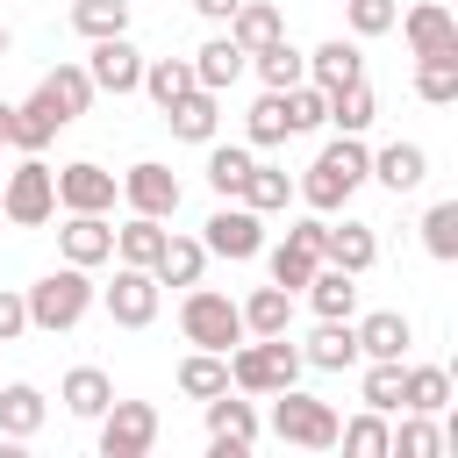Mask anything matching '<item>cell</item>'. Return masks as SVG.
Wrapping results in <instances>:
<instances>
[{"label":"cell","instance_id":"obj_1","mask_svg":"<svg viewBox=\"0 0 458 458\" xmlns=\"http://www.w3.org/2000/svg\"><path fill=\"white\" fill-rule=\"evenodd\" d=\"M365 172H372V150H365L358 136H336V143H322V157L308 165V179H301L293 193H301L315 215H336V208L365 186Z\"/></svg>","mask_w":458,"mask_h":458},{"label":"cell","instance_id":"obj_2","mask_svg":"<svg viewBox=\"0 0 458 458\" xmlns=\"http://www.w3.org/2000/svg\"><path fill=\"white\" fill-rule=\"evenodd\" d=\"M21 301H29V329L64 336V329H79V322H86V308H93L100 293H93L86 265H57V272H43L36 286H21Z\"/></svg>","mask_w":458,"mask_h":458},{"label":"cell","instance_id":"obj_3","mask_svg":"<svg viewBox=\"0 0 458 458\" xmlns=\"http://www.w3.org/2000/svg\"><path fill=\"white\" fill-rule=\"evenodd\" d=\"M179 336H186L193 351H236V344H243V308H236L229 293H215V286H186V301H179Z\"/></svg>","mask_w":458,"mask_h":458},{"label":"cell","instance_id":"obj_4","mask_svg":"<svg viewBox=\"0 0 458 458\" xmlns=\"http://www.w3.org/2000/svg\"><path fill=\"white\" fill-rule=\"evenodd\" d=\"M293 379H301V351L286 336H250V344L229 351V386L236 394H279Z\"/></svg>","mask_w":458,"mask_h":458},{"label":"cell","instance_id":"obj_5","mask_svg":"<svg viewBox=\"0 0 458 458\" xmlns=\"http://www.w3.org/2000/svg\"><path fill=\"white\" fill-rule=\"evenodd\" d=\"M0 215H7L14 229H43V222L57 215V172H50L36 150L0 179Z\"/></svg>","mask_w":458,"mask_h":458},{"label":"cell","instance_id":"obj_6","mask_svg":"<svg viewBox=\"0 0 458 458\" xmlns=\"http://www.w3.org/2000/svg\"><path fill=\"white\" fill-rule=\"evenodd\" d=\"M336 408L329 401H315V394H293V386H279L272 394V437L279 444H301V451H336Z\"/></svg>","mask_w":458,"mask_h":458},{"label":"cell","instance_id":"obj_7","mask_svg":"<svg viewBox=\"0 0 458 458\" xmlns=\"http://www.w3.org/2000/svg\"><path fill=\"white\" fill-rule=\"evenodd\" d=\"M157 444V408L150 401H107L100 408V458H143Z\"/></svg>","mask_w":458,"mask_h":458},{"label":"cell","instance_id":"obj_8","mask_svg":"<svg viewBox=\"0 0 458 458\" xmlns=\"http://www.w3.org/2000/svg\"><path fill=\"white\" fill-rule=\"evenodd\" d=\"M100 301H107V315H114L122 329H150V322H157L165 286H157V272H150V265H122V272H114V286H100Z\"/></svg>","mask_w":458,"mask_h":458},{"label":"cell","instance_id":"obj_9","mask_svg":"<svg viewBox=\"0 0 458 458\" xmlns=\"http://www.w3.org/2000/svg\"><path fill=\"white\" fill-rule=\"evenodd\" d=\"M200 243H208V258L243 265V258H258V250H265V215H258V208H243V200H236V208H215Z\"/></svg>","mask_w":458,"mask_h":458},{"label":"cell","instance_id":"obj_10","mask_svg":"<svg viewBox=\"0 0 458 458\" xmlns=\"http://www.w3.org/2000/svg\"><path fill=\"white\" fill-rule=\"evenodd\" d=\"M86 79H93V93H136L143 86V50L129 36H100L86 50Z\"/></svg>","mask_w":458,"mask_h":458},{"label":"cell","instance_id":"obj_11","mask_svg":"<svg viewBox=\"0 0 458 458\" xmlns=\"http://www.w3.org/2000/svg\"><path fill=\"white\" fill-rule=\"evenodd\" d=\"M114 193H122V186H114L107 165H86V157H79V165L57 172V208H64V215H114Z\"/></svg>","mask_w":458,"mask_h":458},{"label":"cell","instance_id":"obj_12","mask_svg":"<svg viewBox=\"0 0 458 458\" xmlns=\"http://www.w3.org/2000/svg\"><path fill=\"white\" fill-rule=\"evenodd\" d=\"M122 200L136 208V215H179V179H172V165H157V157H143V165H129L122 172Z\"/></svg>","mask_w":458,"mask_h":458},{"label":"cell","instance_id":"obj_13","mask_svg":"<svg viewBox=\"0 0 458 458\" xmlns=\"http://www.w3.org/2000/svg\"><path fill=\"white\" fill-rule=\"evenodd\" d=\"M57 250H64V265H107L114 258V222L107 215H64V229H57Z\"/></svg>","mask_w":458,"mask_h":458},{"label":"cell","instance_id":"obj_14","mask_svg":"<svg viewBox=\"0 0 458 458\" xmlns=\"http://www.w3.org/2000/svg\"><path fill=\"white\" fill-rule=\"evenodd\" d=\"M394 21H401V36H408V50H415V57L458 50V21H451V7H444V0H422V7L394 14Z\"/></svg>","mask_w":458,"mask_h":458},{"label":"cell","instance_id":"obj_15","mask_svg":"<svg viewBox=\"0 0 458 458\" xmlns=\"http://www.w3.org/2000/svg\"><path fill=\"white\" fill-rule=\"evenodd\" d=\"M43 422H50V401H43V386H29V379L0 386V437H7V444H29Z\"/></svg>","mask_w":458,"mask_h":458},{"label":"cell","instance_id":"obj_16","mask_svg":"<svg viewBox=\"0 0 458 458\" xmlns=\"http://www.w3.org/2000/svg\"><path fill=\"white\" fill-rule=\"evenodd\" d=\"M243 72H250V50H236L229 36H208L193 50V86H208V93H229Z\"/></svg>","mask_w":458,"mask_h":458},{"label":"cell","instance_id":"obj_17","mask_svg":"<svg viewBox=\"0 0 458 458\" xmlns=\"http://www.w3.org/2000/svg\"><path fill=\"white\" fill-rule=\"evenodd\" d=\"M165 122H172V136H186V143H215V129H222V93L193 86V93H179V100L165 107Z\"/></svg>","mask_w":458,"mask_h":458},{"label":"cell","instance_id":"obj_18","mask_svg":"<svg viewBox=\"0 0 458 458\" xmlns=\"http://www.w3.org/2000/svg\"><path fill=\"white\" fill-rule=\"evenodd\" d=\"M208 444L250 451V444H258V408H250V401H229V386L208 394Z\"/></svg>","mask_w":458,"mask_h":458},{"label":"cell","instance_id":"obj_19","mask_svg":"<svg viewBox=\"0 0 458 458\" xmlns=\"http://www.w3.org/2000/svg\"><path fill=\"white\" fill-rule=\"evenodd\" d=\"M351 79H365V57H358V43L329 36V43H315V50H308V86L336 93V86H351Z\"/></svg>","mask_w":458,"mask_h":458},{"label":"cell","instance_id":"obj_20","mask_svg":"<svg viewBox=\"0 0 458 458\" xmlns=\"http://www.w3.org/2000/svg\"><path fill=\"white\" fill-rule=\"evenodd\" d=\"M57 129H64V107H57V100H50L43 86H36V93H29L21 107H14V129H7V143H14V150H43V143H50Z\"/></svg>","mask_w":458,"mask_h":458},{"label":"cell","instance_id":"obj_21","mask_svg":"<svg viewBox=\"0 0 458 458\" xmlns=\"http://www.w3.org/2000/svg\"><path fill=\"white\" fill-rule=\"evenodd\" d=\"M365 179H379L386 193H415V186L429 179V150H422V143H386V150L372 157Z\"/></svg>","mask_w":458,"mask_h":458},{"label":"cell","instance_id":"obj_22","mask_svg":"<svg viewBox=\"0 0 458 458\" xmlns=\"http://www.w3.org/2000/svg\"><path fill=\"white\" fill-rule=\"evenodd\" d=\"M301 293H308V308H315L322 322H344V315L358 308V272H344V265H315V279H308Z\"/></svg>","mask_w":458,"mask_h":458},{"label":"cell","instance_id":"obj_23","mask_svg":"<svg viewBox=\"0 0 458 458\" xmlns=\"http://www.w3.org/2000/svg\"><path fill=\"white\" fill-rule=\"evenodd\" d=\"M351 329H358V358H408V344H415V329H408L401 308H379V315H365Z\"/></svg>","mask_w":458,"mask_h":458},{"label":"cell","instance_id":"obj_24","mask_svg":"<svg viewBox=\"0 0 458 458\" xmlns=\"http://www.w3.org/2000/svg\"><path fill=\"white\" fill-rule=\"evenodd\" d=\"M301 365H315V372H351V365H358V329H351V315H344V322H322V329L301 344Z\"/></svg>","mask_w":458,"mask_h":458},{"label":"cell","instance_id":"obj_25","mask_svg":"<svg viewBox=\"0 0 458 458\" xmlns=\"http://www.w3.org/2000/svg\"><path fill=\"white\" fill-rule=\"evenodd\" d=\"M57 401H64L79 422H100V408L114 401V379H107L100 365H72V372H64V386H57Z\"/></svg>","mask_w":458,"mask_h":458},{"label":"cell","instance_id":"obj_26","mask_svg":"<svg viewBox=\"0 0 458 458\" xmlns=\"http://www.w3.org/2000/svg\"><path fill=\"white\" fill-rule=\"evenodd\" d=\"M157 286H200V272H208V243L200 236H165V250H157Z\"/></svg>","mask_w":458,"mask_h":458},{"label":"cell","instance_id":"obj_27","mask_svg":"<svg viewBox=\"0 0 458 458\" xmlns=\"http://www.w3.org/2000/svg\"><path fill=\"white\" fill-rule=\"evenodd\" d=\"M236 308H243V336H286V322H293L286 286H250V301H236Z\"/></svg>","mask_w":458,"mask_h":458},{"label":"cell","instance_id":"obj_28","mask_svg":"<svg viewBox=\"0 0 458 458\" xmlns=\"http://www.w3.org/2000/svg\"><path fill=\"white\" fill-rule=\"evenodd\" d=\"M401 408L444 415V408H451V372H444V365H401Z\"/></svg>","mask_w":458,"mask_h":458},{"label":"cell","instance_id":"obj_29","mask_svg":"<svg viewBox=\"0 0 458 458\" xmlns=\"http://www.w3.org/2000/svg\"><path fill=\"white\" fill-rule=\"evenodd\" d=\"M279 36H286V21H279L272 0H236V14H229V43H236V50H265V43H279Z\"/></svg>","mask_w":458,"mask_h":458},{"label":"cell","instance_id":"obj_30","mask_svg":"<svg viewBox=\"0 0 458 458\" xmlns=\"http://www.w3.org/2000/svg\"><path fill=\"white\" fill-rule=\"evenodd\" d=\"M250 72L265 79V93H286V86H301V79H308V50H293V43L279 36V43L250 50Z\"/></svg>","mask_w":458,"mask_h":458},{"label":"cell","instance_id":"obj_31","mask_svg":"<svg viewBox=\"0 0 458 458\" xmlns=\"http://www.w3.org/2000/svg\"><path fill=\"white\" fill-rule=\"evenodd\" d=\"M329 122H336L344 136H365V129L379 122V93H372L365 79H351V86H336V93H329Z\"/></svg>","mask_w":458,"mask_h":458},{"label":"cell","instance_id":"obj_32","mask_svg":"<svg viewBox=\"0 0 458 458\" xmlns=\"http://www.w3.org/2000/svg\"><path fill=\"white\" fill-rule=\"evenodd\" d=\"M165 236H172V229H165L157 215H129V222L114 229V258H122V265H157Z\"/></svg>","mask_w":458,"mask_h":458},{"label":"cell","instance_id":"obj_33","mask_svg":"<svg viewBox=\"0 0 458 458\" xmlns=\"http://www.w3.org/2000/svg\"><path fill=\"white\" fill-rule=\"evenodd\" d=\"M222 386H229V351H186L179 358V394L186 401H208Z\"/></svg>","mask_w":458,"mask_h":458},{"label":"cell","instance_id":"obj_34","mask_svg":"<svg viewBox=\"0 0 458 458\" xmlns=\"http://www.w3.org/2000/svg\"><path fill=\"white\" fill-rule=\"evenodd\" d=\"M236 200H243V208H258V215H279V208L293 200V179H286L279 165H250V172H243V186H236Z\"/></svg>","mask_w":458,"mask_h":458},{"label":"cell","instance_id":"obj_35","mask_svg":"<svg viewBox=\"0 0 458 458\" xmlns=\"http://www.w3.org/2000/svg\"><path fill=\"white\" fill-rule=\"evenodd\" d=\"M372 258H379V243H372L365 222H344V229H329V243H322V265H344V272H372Z\"/></svg>","mask_w":458,"mask_h":458},{"label":"cell","instance_id":"obj_36","mask_svg":"<svg viewBox=\"0 0 458 458\" xmlns=\"http://www.w3.org/2000/svg\"><path fill=\"white\" fill-rule=\"evenodd\" d=\"M136 93H150L157 107H172L179 93H193V64L186 57H143V86Z\"/></svg>","mask_w":458,"mask_h":458},{"label":"cell","instance_id":"obj_37","mask_svg":"<svg viewBox=\"0 0 458 458\" xmlns=\"http://www.w3.org/2000/svg\"><path fill=\"white\" fill-rule=\"evenodd\" d=\"M415 93H422L429 107H451V100H458V50L415 57Z\"/></svg>","mask_w":458,"mask_h":458},{"label":"cell","instance_id":"obj_38","mask_svg":"<svg viewBox=\"0 0 458 458\" xmlns=\"http://www.w3.org/2000/svg\"><path fill=\"white\" fill-rule=\"evenodd\" d=\"M336 444H344L351 458H386V444H394V429H386V415H379V408H365V415H351V422H336Z\"/></svg>","mask_w":458,"mask_h":458},{"label":"cell","instance_id":"obj_39","mask_svg":"<svg viewBox=\"0 0 458 458\" xmlns=\"http://www.w3.org/2000/svg\"><path fill=\"white\" fill-rule=\"evenodd\" d=\"M72 29H79L86 43H100V36H129V0H72Z\"/></svg>","mask_w":458,"mask_h":458},{"label":"cell","instance_id":"obj_40","mask_svg":"<svg viewBox=\"0 0 458 458\" xmlns=\"http://www.w3.org/2000/svg\"><path fill=\"white\" fill-rule=\"evenodd\" d=\"M444 451V429L429 422V415H415V408H401V429H394V444H386V458H437Z\"/></svg>","mask_w":458,"mask_h":458},{"label":"cell","instance_id":"obj_41","mask_svg":"<svg viewBox=\"0 0 458 458\" xmlns=\"http://www.w3.org/2000/svg\"><path fill=\"white\" fill-rule=\"evenodd\" d=\"M43 93L64 107V122H79V114L93 107V79H86V64H57V72L43 79Z\"/></svg>","mask_w":458,"mask_h":458},{"label":"cell","instance_id":"obj_42","mask_svg":"<svg viewBox=\"0 0 458 458\" xmlns=\"http://www.w3.org/2000/svg\"><path fill=\"white\" fill-rule=\"evenodd\" d=\"M243 129H250V143H258V150H279V143L293 136V122H286V93H258V107H250V122H243Z\"/></svg>","mask_w":458,"mask_h":458},{"label":"cell","instance_id":"obj_43","mask_svg":"<svg viewBox=\"0 0 458 458\" xmlns=\"http://www.w3.org/2000/svg\"><path fill=\"white\" fill-rule=\"evenodd\" d=\"M250 165H258L250 150H236V143H208V186H215L222 200H236V186H243Z\"/></svg>","mask_w":458,"mask_h":458},{"label":"cell","instance_id":"obj_44","mask_svg":"<svg viewBox=\"0 0 458 458\" xmlns=\"http://www.w3.org/2000/svg\"><path fill=\"white\" fill-rule=\"evenodd\" d=\"M422 250H429L437 265L458 258V200H437V208L422 215Z\"/></svg>","mask_w":458,"mask_h":458},{"label":"cell","instance_id":"obj_45","mask_svg":"<svg viewBox=\"0 0 458 458\" xmlns=\"http://www.w3.org/2000/svg\"><path fill=\"white\" fill-rule=\"evenodd\" d=\"M358 394H365V408L394 415V408H401V358H372V365H365V386H358Z\"/></svg>","mask_w":458,"mask_h":458},{"label":"cell","instance_id":"obj_46","mask_svg":"<svg viewBox=\"0 0 458 458\" xmlns=\"http://www.w3.org/2000/svg\"><path fill=\"white\" fill-rule=\"evenodd\" d=\"M286 122H293V136L322 129V122H329V93H322V86H308V79H301V86H286Z\"/></svg>","mask_w":458,"mask_h":458},{"label":"cell","instance_id":"obj_47","mask_svg":"<svg viewBox=\"0 0 458 458\" xmlns=\"http://www.w3.org/2000/svg\"><path fill=\"white\" fill-rule=\"evenodd\" d=\"M315 265H322L315 250H301V243H279V250H272V286H286V293H301V286L315 279Z\"/></svg>","mask_w":458,"mask_h":458},{"label":"cell","instance_id":"obj_48","mask_svg":"<svg viewBox=\"0 0 458 458\" xmlns=\"http://www.w3.org/2000/svg\"><path fill=\"white\" fill-rule=\"evenodd\" d=\"M344 14H351V36H386L394 29V0H344Z\"/></svg>","mask_w":458,"mask_h":458},{"label":"cell","instance_id":"obj_49","mask_svg":"<svg viewBox=\"0 0 458 458\" xmlns=\"http://www.w3.org/2000/svg\"><path fill=\"white\" fill-rule=\"evenodd\" d=\"M21 329H29V301H21L14 286H0V344H14Z\"/></svg>","mask_w":458,"mask_h":458},{"label":"cell","instance_id":"obj_50","mask_svg":"<svg viewBox=\"0 0 458 458\" xmlns=\"http://www.w3.org/2000/svg\"><path fill=\"white\" fill-rule=\"evenodd\" d=\"M286 243H301V250H315V258H322V243H329V222H322V215H308V222H293V229H286Z\"/></svg>","mask_w":458,"mask_h":458},{"label":"cell","instance_id":"obj_51","mask_svg":"<svg viewBox=\"0 0 458 458\" xmlns=\"http://www.w3.org/2000/svg\"><path fill=\"white\" fill-rule=\"evenodd\" d=\"M193 14H208V21H229V14H236V0H193Z\"/></svg>","mask_w":458,"mask_h":458},{"label":"cell","instance_id":"obj_52","mask_svg":"<svg viewBox=\"0 0 458 458\" xmlns=\"http://www.w3.org/2000/svg\"><path fill=\"white\" fill-rule=\"evenodd\" d=\"M7 129H14V107H7V100H0V143H7Z\"/></svg>","mask_w":458,"mask_h":458},{"label":"cell","instance_id":"obj_53","mask_svg":"<svg viewBox=\"0 0 458 458\" xmlns=\"http://www.w3.org/2000/svg\"><path fill=\"white\" fill-rule=\"evenodd\" d=\"M0 57H7V21H0Z\"/></svg>","mask_w":458,"mask_h":458}]
</instances>
